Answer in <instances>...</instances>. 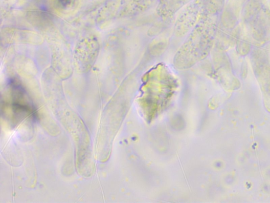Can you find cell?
Instances as JSON below:
<instances>
[{"instance_id": "1", "label": "cell", "mask_w": 270, "mask_h": 203, "mask_svg": "<svg viewBox=\"0 0 270 203\" xmlns=\"http://www.w3.org/2000/svg\"><path fill=\"white\" fill-rule=\"evenodd\" d=\"M215 16L206 17L188 33L174 58L176 69H189L209 55L217 32Z\"/></svg>"}, {"instance_id": "2", "label": "cell", "mask_w": 270, "mask_h": 203, "mask_svg": "<svg viewBox=\"0 0 270 203\" xmlns=\"http://www.w3.org/2000/svg\"><path fill=\"white\" fill-rule=\"evenodd\" d=\"M218 9L213 8L209 0H198L186 8L178 15L175 24L176 36L188 35L200 21L209 16L216 15Z\"/></svg>"}, {"instance_id": "3", "label": "cell", "mask_w": 270, "mask_h": 203, "mask_svg": "<svg viewBox=\"0 0 270 203\" xmlns=\"http://www.w3.org/2000/svg\"><path fill=\"white\" fill-rule=\"evenodd\" d=\"M15 115L29 114L36 117V111L29 95L20 81L12 78L9 82Z\"/></svg>"}, {"instance_id": "4", "label": "cell", "mask_w": 270, "mask_h": 203, "mask_svg": "<svg viewBox=\"0 0 270 203\" xmlns=\"http://www.w3.org/2000/svg\"><path fill=\"white\" fill-rule=\"evenodd\" d=\"M99 45L94 38L84 39L80 43L76 51L78 63L83 69H91L98 55Z\"/></svg>"}, {"instance_id": "5", "label": "cell", "mask_w": 270, "mask_h": 203, "mask_svg": "<svg viewBox=\"0 0 270 203\" xmlns=\"http://www.w3.org/2000/svg\"><path fill=\"white\" fill-rule=\"evenodd\" d=\"M247 24L251 26L253 37L257 41L270 40V16L255 15Z\"/></svg>"}, {"instance_id": "6", "label": "cell", "mask_w": 270, "mask_h": 203, "mask_svg": "<svg viewBox=\"0 0 270 203\" xmlns=\"http://www.w3.org/2000/svg\"><path fill=\"white\" fill-rule=\"evenodd\" d=\"M78 0H55V7L61 11H69L76 8Z\"/></svg>"}, {"instance_id": "7", "label": "cell", "mask_w": 270, "mask_h": 203, "mask_svg": "<svg viewBox=\"0 0 270 203\" xmlns=\"http://www.w3.org/2000/svg\"><path fill=\"white\" fill-rule=\"evenodd\" d=\"M238 53L242 56L247 55L250 50V45L245 40L241 39L238 42L236 46Z\"/></svg>"}, {"instance_id": "8", "label": "cell", "mask_w": 270, "mask_h": 203, "mask_svg": "<svg viewBox=\"0 0 270 203\" xmlns=\"http://www.w3.org/2000/svg\"><path fill=\"white\" fill-rule=\"evenodd\" d=\"M241 72L242 74H243L244 76H246L248 72V65L247 63L245 61L243 63L241 66Z\"/></svg>"}]
</instances>
